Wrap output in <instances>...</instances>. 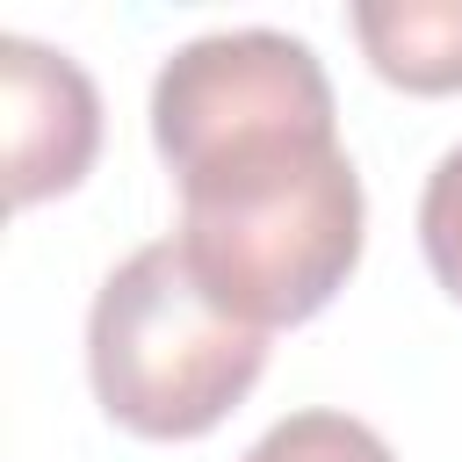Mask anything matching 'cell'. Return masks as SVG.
Wrapping results in <instances>:
<instances>
[{
	"label": "cell",
	"mask_w": 462,
	"mask_h": 462,
	"mask_svg": "<svg viewBox=\"0 0 462 462\" xmlns=\"http://www.w3.org/2000/svg\"><path fill=\"white\" fill-rule=\"evenodd\" d=\"M173 188H180L173 245L188 253L195 282L253 332L318 318L361 260L368 202L339 130L238 144L224 159L188 166Z\"/></svg>",
	"instance_id": "obj_1"
},
{
	"label": "cell",
	"mask_w": 462,
	"mask_h": 462,
	"mask_svg": "<svg viewBox=\"0 0 462 462\" xmlns=\"http://www.w3.org/2000/svg\"><path fill=\"white\" fill-rule=\"evenodd\" d=\"M267 368V332L231 318L173 238L137 245L87 310V375L116 426L137 440L209 433Z\"/></svg>",
	"instance_id": "obj_2"
},
{
	"label": "cell",
	"mask_w": 462,
	"mask_h": 462,
	"mask_svg": "<svg viewBox=\"0 0 462 462\" xmlns=\"http://www.w3.org/2000/svg\"><path fill=\"white\" fill-rule=\"evenodd\" d=\"M339 130L318 51L289 29H209L188 36L152 79V144L173 180L238 144Z\"/></svg>",
	"instance_id": "obj_3"
},
{
	"label": "cell",
	"mask_w": 462,
	"mask_h": 462,
	"mask_svg": "<svg viewBox=\"0 0 462 462\" xmlns=\"http://www.w3.org/2000/svg\"><path fill=\"white\" fill-rule=\"evenodd\" d=\"M0 116H7V195L14 202L79 188L101 144V94L79 72V58L36 36H0Z\"/></svg>",
	"instance_id": "obj_4"
},
{
	"label": "cell",
	"mask_w": 462,
	"mask_h": 462,
	"mask_svg": "<svg viewBox=\"0 0 462 462\" xmlns=\"http://www.w3.org/2000/svg\"><path fill=\"white\" fill-rule=\"evenodd\" d=\"M354 36L368 65L404 94L462 87V0H361Z\"/></svg>",
	"instance_id": "obj_5"
},
{
	"label": "cell",
	"mask_w": 462,
	"mask_h": 462,
	"mask_svg": "<svg viewBox=\"0 0 462 462\" xmlns=\"http://www.w3.org/2000/svg\"><path fill=\"white\" fill-rule=\"evenodd\" d=\"M238 462H397V455L375 426H361L346 411H289Z\"/></svg>",
	"instance_id": "obj_6"
},
{
	"label": "cell",
	"mask_w": 462,
	"mask_h": 462,
	"mask_svg": "<svg viewBox=\"0 0 462 462\" xmlns=\"http://www.w3.org/2000/svg\"><path fill=\"white\" fill-rule=\"evenodd\" d=\"M419 245H426L433 282L462 303V144H448L440 166L426 173V195H419Z\"/></svg>",
	"instance_id": "obj_7"
}]
</instances>
